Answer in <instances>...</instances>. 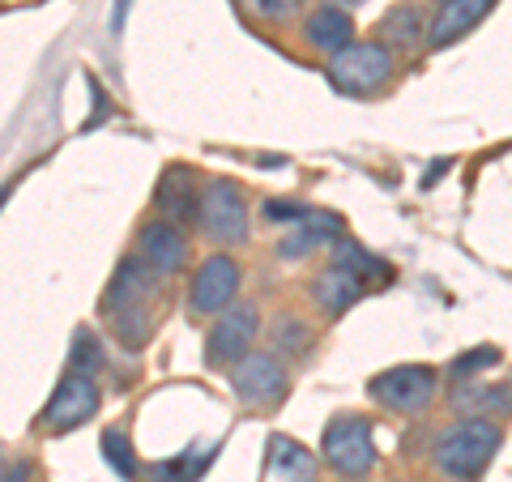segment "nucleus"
Here are the masks:
<instances>
[{"label":"nucleus","mask_w":512,"mask_h":482,"mask_svg":"<svg viewBox=\"0 0 512 482\" xmlns=\"http://www.w3.org/2000/svg\"><path fill=\"white\" fill-rule=\"evenodd\" d=\"M444 171H448V158H440V163H436V167H431V171L423 175V188H431V184H436V180H440V175H444Z\"/></svg>","instance_id":"obj_29"},{"label":"nucleus","mask_w":512,"mask_h":482,"mask_svg":"<svg viewBox=\"0 0 512 482\" xmlns=\"http://www.w3.org/2000/svg\"><path fill=\"white\" fill-rule=\"evenodd\" d=\"M491 5L495 0H444L436 22H431V47H448L461 35H470V30L491 13Z\"/></svg>","instance_id":"obj_16"},{"label":"nucleus","mask_w":512,"mask_h":482,"mask_svg":"<svg viewBox=\"0 0 512 482\" xmlns=\"http://www.w3.org/2000/svg\"><path fill=\"white\" fill-rule=\"evenodd\" d=\"M380 35L397 43V47H419L423 43V9L406 0V5H393L389 13L380 18Z\"/></svg>","instance_id":"obj_18"},{"label":"nucleus","mask_w":512,"mask_h":482,"mask_svg":"<svg viewBox=\"0 0 512 482\" xmlns=\"http://www.w3.org/2000/svg\"><path fill=\"white\" fill-rule=\"evenodd\" d=\"M26 474H30V465H26V461H18V465L9 461V465H5V482H22Z\"/></svg>","instance_id":"obj_28"},{"label":"nucleus","mask_w":512,"mask_h":482,"mask_svg":"<svg viewBox=\"0 0 512 482\" xmlns=\"http://www.w3.org/2000/svg\"><path fill=\"white\" fill-rule=\"evenodd\" d=\"M453 406L470 414H512V380H500V384L466 380V384H457Z\"/></svg>","instance_id":"obj_17"},{"label":"nucleus","mask_w":512,"mask_h":482,"mask_svg":"<svg viewBox=\"0 0 512 482\" xmlns=\"http://www.w3.org/2000/svg\"><path fill=\"white\" fill-rule=\"evenodd\" d=\"M201 231L214 244H244L248 239V201L235 180H210L201 188Z\"/></svg>","instance_id":"obj_3"},{"label":"nucleus","mask_w":512,"mask_h":482,"mask_svg":"<svg viewBox=\"0 0 512 482\" xmlns=\"http://www.w3.org/2000/svg\"><path fill=\"white\" fill-rule=\"evenodd\" d=\"M495 448H500V427L491 419H461L436 436L431 457H436L440 474H448L453 482H474L491 465Z\"/></svg>","instance_id":"obj_2"},{"label":"nucleus","mask_w":512,"mask_h":482,"mask_svg":"<svg viewBox=\"0 0 512 482\" xmlns=\"http://www.w3.org/2000/svg\"><path fill=\"white\" fill-rule=\"evenodd\" d=\"M325 461L346 478H359L376 465V444H372V423L359 419V414H342L325 427Z\"/></svg>","instance_id":"obj_5"},{"label":"nucleus","mask_w":512,"mask_h":482,"mask_svg":"<svg viewBox=\"0 0 512 482\" xmlns=\"http://www.w3.org/2000/svg\"><path fill=\"white\" fill-rule=\"evenodd\" d=\"M103 457H107V465L116 470L124 482H133L137 478V453H133V444H128V436L120 427H107L103 431Z\"/></svg>","instance_id":"obj_21"},{"label":"nucleus","mask_w":512,"mask_h":482,"mask_svg":"<svg viewBox=\"0 0 512 482\" xmlns=\"http://www.w3.org/2000/svg\"><path fill=\"white\" fill-rule=\"evenodd\" d=\"M269 461H274V474L282 478V482H316V461L303 453V448L295 444V440H286V436H274L269 440Z\"/></svg>","instance_id":"obj_19"},{"label":"nucleus","mask_w":512,"mask_h":482,"mask_svg":"<svg viewBox=\"0 0 512 482\" xmlns=\"http://www.w3.org/2000/svg\"><path fill=\"white\" fill-rule=\"evenodd\" d=\"M154 205L163 210L167 222H184L188 214H201V197H197V180L188 167H167L158 175L154 188Z\"/></svg>","instance_id":"obj_15"},{"label":"nucleus","mask_w":512,"mask_h":482,"mask_svg":"<svg viewBox=\"0 0 512 482\" xmlns=\"http://www.w3.org/2000/svg\"><path fill=\"white\" fill-rule=\"evenodd\" d=\"M363 295H367L363 278L346 265H329L325 273H316V282H312V299L320 303V312H329V316L350 312Z\"/></svg>","instance_id":"obj_14"},{"label":"nucleus","mask_w":512,"mask_h":482,"mask_svg":"<svg viewBox=\"0 0 512 482\" xmlns=\"http://www.w3.org/2000/svg\"><path fill=\"white\" fill-rule=\"evenodd\" d=\"M90 414H99V384H94V376H64L60 389L52 393V401H47L43 410V431H73L82 427Z\"/></svg>","instance_id":"obj_9"},{"label":"nucleus","mask_w":512,"mask_h":482,"mask_svg":"<svg viewBox=\"0 0 512 482\" xmlns=\"http://www.w3.org/2000/svg\"><path fill=\"white\" fill-rule=\"evenodd\" d=\"M124 18H128V0H116V18H111V30H116V35L124 30Z\"/></svg>","instance_id":"obj_30"},{"label":"nucleus","mask_w":512,"mask_h":482,"mask_svg":"<svg viewBox=\"0 0 512 482\" xmlns=\"http://www.w3.org/2000/svg\"><path fill=\"white\" fill-rule=\"evenodd\" d=\"M333 256H338V265L355 269L359 278H389V265H384L380 256H372L367 248L350 244V239H338V244H333Z\"/></svg>","instance_id":"obj_23"},{"label":"nucleus","mask_w":512,"mask_h":482,"mask_svg":"<svg viewBox=\"0 0 512 482\" xmlns=\"http://www.w3.org/2000/svg\"><path fill=\"white\" fill-rule=\"evenodd\" d=\"M256 329H261V316L248 303L239 308H227L218 316V325L205 337V363L222 367V363H239L252 355V342H256Z\"/></svg>","instance_id":"obj_7"},{"label":"nucleus","mask_w":512,"mask_h":482,"mask_svg":"<svg viewBox=\"0 0 512 482\" xmlns=\"http://www.w3.org/2000/svg\"><path fill=\"white\" fill-rule=\"evenodd\" d=\"M286 384H291L286 380V367L274 355H265V350H252L231 372V389L244 406H274V401L286 397Z\"/></svg>","instance_id":"obj_8"},{"label":"nucleus","mask_w":512,"mask_h":482,"mask_svg":"<svg viewBox=\"0 0 512 482\" xmlns=\"http://www.w3.org/2000/svg\"><path fill=\"white\" fill-rule=\"evenodd\" d=\"M248 13H256L261 22H286L295 13V0H239Z\"/></svg>","instance_id":"obj_26"},{"label":"nucleus","mask_w":512,"mask_h":482,"mask_svg":"<svg viewBox=\"0 0 512 482\" xmlns=\"http://www.w3.org/2000/svg\"><path fill=\"white\" fill-rule=\"evenodd\" d=\"M436 367H423V363H402V367H389V372L372 376L367 393L372 401H380L384 410H402V414H414L423 410L431 397H436Z\"/></svg>","instance_id":"obj_6"},{"label":"nucleus","mask_w":512,"mask_h":482,"mask_svg":"<svg viewBox=\"0 0 512 482\" xmlns=\"http://www.w3.org/2000/svg\"><path fill=\"white\" fill-rule=\"evenodd\" d=\"M308 342H312V333H308V325H303L299 316H282L274 325V346L286 350V355H303Z\"/></svg>","instance_id":"obj_24"},{"label":"nucleus","mask_w":512,"mask_h":482,"mask_svg":"<svg viewBox=\"0 0 512 482\" xmlns=\"http://www.w3.org/2000/svg\"><path fill=\"white\" fill-rule=\"evenodd\" d=\"M495 363H500V350H495V346H478V350H470V355H457L448 372L466 384V380H474L478 372H487V367H495Z\"/></svg>","instance_id":"obj_25"},{"label":"nucleus","mask_w":512,"mask_h":482,"mask_svg":"<svg viewBox=\"0 0 512 482\" xmlns=\"http://www.w3.org/2000/svg\"><path fill=\"white\" fill-rule=\"evenodd\" d=\"M137 244H141V256H146L158 273H175V269H184V261H188V239L167 218L146 222L141 235H137Z\"/></svg>","instance_id":"obj_13"},{"label":"nucleus","mask_w":512,"mask_h":482,"mask_svg":"<svg viewBox=\"0 0 512 482\" xmlns=\"http://www.w3.org/2000/svg\"><path fill=\"white\" fill-rule=\"evenodd\" d=\"M393 77V52L384 43H350L329 64V82L342 94H372Z\"/></svg>","instance_id":"obj_4"},{"label":"nucleus","mask_w":512,"mask_h":482,"mask_svg":"<svg viewBox=\"0 0 512 482\" xmlns=\"http://www.w3.org/2000/svg\"><path fill=\"white\" fill-rule=\"evenodd\" d=\"M154 273L158 269L146 261V256H128V261H120L116 278H111L107 295H103L107 325L133 350L150 337V303H154V286H158Z\"/></svg>","instance_id":"obj_1"},{"label":"nucleus","mask_w":512,"mask_h":482,"mask_svg":"<svg viewBox=\"0 0 512 482\" xmlns=\"http://www.w3.org/2000/svg\"><path fill=\"white\" fill-rule=\"evenodd\" d=\"M333 239H342V218L338 214L333 210H303V218L278 239V256L282 261H303V256H312L316 248L333 244Z\"/></svg>","instance_id":"obj_11"},{"label":"nucleus","mask_w":512,"mask_h":482,"mask_svg":"<svg viewBox=\"0 0 512 482\" xmlns=\"http://www.w3.org/2000/svg\"><path fill=\"white\" fill-rule=\"evenodd\" d=\"M338 5H363V0H338Z\"/></svg>","instance_id":"obj_31"},{"label":"nucleus","mask_w":512,"mask_h":482,"mask_svg":"<svg viewBox=\"0 0 512 482\" xmlns=\"http://www.w3.org/2000/svg\"><path fill=\"white\" fill-rule=\"evenodd\" d=\"M103 367V346L99 337H94L90 329H77L73 333V346H69V372L73 376H94Z\"/></svg>","instance_id":"obj_22"},{"label":"nucleus","mask_w":512,"mask_h":482,"mask_svg":"<svg viewBox=\"0 0 512 482\" xmlns=\"http://www.w3.org/2000/svg\"><path fill=\"white\" fill-rule=\"evenodd\" d=\"M239 295V265L231 261V256H210L201 269H197V278H192V312H201V316H214V312H227L231 308V299Z\"/></svg>","instance_id":"obj_10"},{"label":"nucleus","mask_w":512,"mask_h":482,"mask_svg":"<svg viewBox=\"0 0 512 482\" xmlns=\"http://www.w3.org/2000/svg\"><path fill=\"white\" fill-rule=\"evenodd\" d=\"M303 39L316 52H329V56H342L350 43H355V22H350V13L342 5H320L308 13V22H303Z\"/></svg>","instance_id":"obj_12"},{"label":"nucleus","mask_w":512,"mask_h":482,"mask_svg":"<svg viewBox=\"0 0 512 482\" xmlns=\"http://www.w3.org/2000/svg\"><path fill=\"white\" fill-rule=\"evenodd\" d=\"M308 205H291V201H265V218L269 222H299Z\"/></svg>","instance_id":"obj_27"},{"label":"nucleus","mask_w":512,"mask_h":482,"mask_svg":"<svg viewBox=\"0 0 512 482\" xmlns=\"http://www.w3.org/2000/svg\"><path fill=\"white\" fill-rule=\"evenodd\" d=\"M210 461H214V448H201L197 457L180 453V457H171V461H158L154 470H150V482H197L201 470H205Z\"/></svg>","instance_id":"obj_20"}]
</instances>
